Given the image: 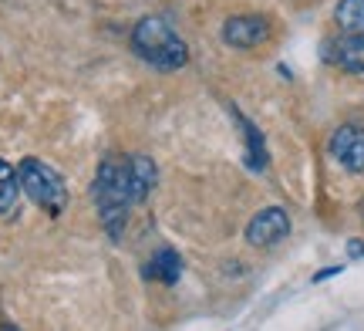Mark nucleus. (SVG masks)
Returning <instances> with one entry per match:
<instances>
[{"label":"nucleus","instance_id":"1","mask_svg":"<svg viewBox=\"0 0 364 331\" xmlns=\"http://www.w3.org/2000/svg\"><path fill=\"white\" fill-rule=\"evenodd\" d=\"M95 203H98V216H102L108 237L118 240L129 220V206H132V183H129V159H105L98 166L95 176Z\"/></svg>","mask_w":364,"mask_h":331},{"label":"nucleus","instance_id":"2","mask_svg":"<svg viewBox=\"0 0 364 331\" xmlns=\"http://www.w3.org/2000/svg\"><path fill=\"white\" fill-rule=\"evenodd\" d=\"M132 51L142 58L145 65L159 68V71H176L189 61V48L186 41L169 27V21H162L156 14L142 17L132 27Z\"/></svg>","mask_w":364,"mask_h":331},{"label":"nucleus","instance_id":"3","mask_svg":"<svg viewBox=\"0 0 364 331\" xmlns=\"http://www.w3.org/2000/svg\"><path fill=\"white\" fill-rule=\"evenodd\" d=\"M17 183L31 203H38L41 210L61 213L68 206V186L58 172L41 159H21L17 166Z\"/></svg>","mask_w":364,"mask_h":331},{"label":"nucleus","instance_id":"4","mask_svg":"<svg viewBox=\"0 0 364 331\" xmlns=\"http://www.w3.org/2000/svg\"><path fill=\"white\" fill-rule=\"evenodd\" d=\"M270 38V21L260 14H236L223 24V41L230 48H260Z\"/></svg>","mask_w":364,"mask_h":331},{"label":"nucleus","instance_id":"5","mask_svg":"<svg viewBox=\"0 0 364 331\" xmlns=\"http://www.w3.org/2000/svg\"><path fill=\"white\" fill-rule=\"evenodd\" d=\"M290 233V216L280 206H267L247 224V240L253 247H273Z\"/></svg>","mask_w":364,"mask_h":331},{"label":"nucleus","instance_id":"6","mask_svg":"<svg viewBox=\"0 0 364 331\" xmlns=\"http://www.w3.org/2000/svg\"><path fill=\"white\" fill-rule=\"evenodd\" d=\"M331 156L348 172H364V129L361 125H341L331 135Z\"/></svg>","mask_w":364,"mask_h":331},{"label":"nucleus","instance_id":"7","mask_svg":"<svg viewBox=\"0 0 364 331\" xmlns=\"http://www.w3.org/2000/svg\"><path fill=\"white\" fill-rule=\"evenodd\" d=\"M324 58L344 68V71H351V75H364V38H354V34L334 38L324 48Z\"/></svg>","mask_w":364,"mask_h":331},{"label":"nucleus","instance_id":"8","mask_svg":"<svg viewBox=\"0 0 364 331\" xmlns=\"http://www.w3.org/2000/svg\"><path fill=\"white\" fill-rule=\"evenodd\" d=\"M159 179L156 162L149 156H132L129 159V183H132V203H145V196L152 193V186Z\"/></svg>","mask_w":364,"mask_h":331},{"label":"nucleus","instance_id":"9","mask_svg":"<svg viewBox=\"0 0 364 331\" xmlns=\"http://www.w3.org/2000/svg\"><path fill=\"white\" fill-rule=\"evenodd\" d=\"M145 274L149 278H156L159 284H176L182 274V257L172 247H162V251L152 253V261H149V267H145Z\"/></svg>","mask_w":364,"mask_h":331},{"label":"nucleus","instance_id":"10","mask_svg":"<svg viewBox=\"0 0 364 331\" xmlns=\"http://www.w3.org/2000/svg\"><path fill=\"white\" fill-rule=\"evenodd\" d=\"M334 21H338V27L344 34L364 38V0H338Z\"/></svg>","mask_w":364,"mask_h":331},{"label":"nucleus","instance_id":"11","mask_svg":"<svg viewBox=\"0 0 364 331\" xmlns=\"http://www.w3.org/2000/svg\"><path fill=\"white\" fill-rule=\"evenodd\" d=\"M21 199V183H17V166L0 159V216H11Z\"/></svg>","mask_w":364,"mask_h":331},{"label":"nucleus","instance_id":"12","mask_svg":"<svg viewBox=\"0 0 364 331\" xmlns=\"http://www.w3.org/2000/svg\"><path fill=\"white\" fill-rule=\"evenodd\" d=\"M240 129L247 135V146H250V169H263L267 166V149H263V135L257 132V125L250 119H240Z\"/></svg>","mask_w":364,"mask_h":331},{"label":"nucleus","instance_id":"13","mask_svg":"<svg viewBox=\"0 0 364 331\" xmlns=\"http://www.w3.org/2000/svg\"><path fill=\"white\" fill-rule=\"evenodd\" d=\"M348 253H351V257H361V253H364V243H361V240H351V243H348Z\"/></svg>","mask_w":364,"mask_h":331},{"label":"nucleus","instance_id":"14","mask_svg":"<svg viewBox=\"0 0 364 331\" xmlns=\"http://www.w3.org/2000/svg\"><path fill=\"white\" fill-rule=\"evenodd\" d=\"M0 331H17V328H14V325H4V328H0Z\"/></svg>","mask_w":364,"mask_h":331}]
</instances>
